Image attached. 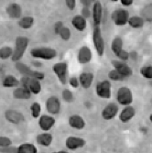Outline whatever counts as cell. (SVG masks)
<instances>
[{"label":"cell","mask_w":152,"mask_h":153,"mask_svg":"<svg viewBox=\"0 0 152 153\" xmlns=\"http://www.w3.org/2000/svg\"><path fill=\"white\" fill-rule=\"evenodd\" d=\"M27 45H29V39L25 36H18L15 41V50L13 51L12 61L15 62H19L21 58L24 56V53L27 51Z\"/></svg>","instance_id":"1"},{"label":"cell","mask_w":152,"mask_h":153,"mask_svg":"<svg viewBox=\"0 0 152 153\" xmlns=\"http://www.w3.org/2000/svg\"><path fill=\"white\" fill-rule=\"evenodd\" d=\"M30 55L36 59L50 61L57 56V51L51 48H34L30 51Z\"/></svg>","instance_id":"2"},{"label":"cell","mask_w":152,"mask_h":153,"mask_svg":"<svg viewBox=\"0 0 152 153\" xmlns=\"http://www.w3.org/2000/svg\"><path fill=\"white\" fill-rule=\"evenodd\" d=\"M93 46L94 49L97 52L98 56L102 57L104 53H105V40L101 32V29L100 27H94L93 31Z\"/></svg>","instance_id":"3"},{"label":"cell","mask_w":152,"mask_h":153,"mask_svg":"<svg viewBox=\"0 0 152 153\" xmlns=\"http://www.w3.org/2000/svg\"><path fill=\"white\" fill-rule=\"evenodd\" d=\"M16 69L24 76V77H30L35 78L37 80H43L45 78V74L39 71L32 70L30 67H29L27 64H24L22 62H16Z\"/></svg>","instance_id":"4"},{"label":"cell","mask_w":152,"mask_h":153,"mask_svg":"<svg viewBox=\"0 0 152 153\" xmlns=\"http://www.w3.org/2000/svg\"><path fill=\"white\" fill-rule=\"evenodd\" d=\"M20 83L22 87L30 90V92L33 94H39L41 91V83L39 80L30 77H22L20 79Z\"/></svg>","instance_id":"5"},{"label":"cell","mask_w":152,"mask_h":153,"mask_svg":"<svg viewBox=\"0 0 152 153\" xmlns=\"http://www.w3.org/2000/svg\"><path fill=\"white\" fill-rule=\"evenodd\" d=\"M116 98H117V102L121 105L128 106L130 105L133 102V94L128 87L122 86L117 90Z\"/></svg>","instance_id":"6"},{"label":"cell","mask_w":152,"mask_h":153,"mask_svg":"<svg viewBox=\"0 0 152 153\" xmlns=\"http://www.w3.org/2000/svg\"><path fill=\"white\" fill-rule=\"evenodd\" d=\"M111 88H112L111 82L107 80H105L97 83L95 92H96V94H97L100 98L109 99V98H111V94H112Z\"/></svg>","instance_id":"7"},{"label":"cell","mask_w":152,"mask_h":153,"mask_svg":"<svg viewBox=\"0 0 152 153\" xmlns=\"http://www.w3.org/2000/svg\"><path fill=\"white\" fill-rule=\"evenodd\" d=\"M52 72L56 74L58 80L62 85H66L67 74H68V64L66 62H57L52 66Z\"/></svg>","instance_id":"8"},{"label":"cell","mask_w":152,"mask_h":153,"mask_svg":"<svg viewBox=\"0 0 152 153\" xmlns=\"http://www.w3.org/2000/svg\"><path fill=\"white\" fill-rule=\"evenodd\" d=\"M129 13L127 9H116L112 13V20L116 26H125L129 19Z\"/></svg>","instance_id":"9"},{"label":"cell","mask_w":152,"mask_h":153,"mask_svg":"<svg viewBox=\"0 0 152 153\" xmlns=\"http://www.w3.org/2000/svg\"><path fill=\"white\" fill-rule=\"evenodd\" d=\"M5 118L11 124L19 125L25 120L24 115L15 109H8L5 112Z\"/></svg>","instance_id":"10"},{"label":"cell","mask_w":152,"mask_h":153,"mask_svg":"<svg viewBox=\"0 0 152 153\" xmlns=\"http://www.w3.org/2000/svg\"><path fill=\"white\" fill-rule=\"evenodd\" d=\"M112 65L115 70L122 76V77H130L133 74L132 69L124 62L121 61H112Z\"/></svg>","instance_id":"11"},{"label":"cell","mask_w":152,"mask_h":153,"mask_svg":"<svg viewBox=\"0 0 152 153\" xmlns=\"http://www.w3.org/2000/svg\"><path fill=\"white\" fill-rule=\"evenodd\" d=\"M46 109L50 115H57L61 111V102L57 96H50L46 100Z\"/></svg>","instance_id":"12"},{"label":"cell","mask_w":152,"mask_h":153,"mask_svg":"<svg viewBox=\"0 0 152 153\" xmlns=\"http://www.w3.org/2000/svg\"><path fill=\"white\" fill-rule=\"evenodd\" d=\"M86 141L85 140L79 137H69L65 140V146L70 150H76L85 147Z\"/></svg>","instance_id":"13"},{"label":"cell","mask_w":152,"mask_h":153,"mask_svg":"<svg viewBox=\"0 0 152 153\" xmlns=\"http://www.w3.org/2000/svg\"><path fill=\"white\" fill-rule=\"evenodd\" d=\"M93 59V52L88 46H82L80 48L77 55V60L81 64H87Z\"/></svg>","instance_id":"14"},{"label":"cell","mask_w":152,"mask_h":153,"mask_svg":"<svg viewBox=\"0 0 152 153\" xmlns=\"http://www.w3.org/2000/svg\"><path fill=\"white\" fill-rule=\"evenodd\" d=\"M118 105L115 103L108 104L103 110H102V117L105 120H111L116 117L118 113Z\"/></svg>","instance_id":"15"},{"label":"cell","mask_w":152,"mask_h":153,"mask_svg":"<svg viewBox=\"0 0 152 153\" xmlns=\"http://www.w3.org/2000/svg\"><path fill=\"white\" fill-rule=\"evenodd\" d=\"M54 124H55V119H54V117H52L50 116L42 115L39 117V126L41 130L48 132L50 129H51V128L54 126Z\"/></svg>","instance_id":"16"},{"label":"cell","mask_w":152,"mask_h":153,"mask_svg":"<svg viewBox=\"0 0 152 153\" xmlns=\"http://www.w3.org/2000/svg\"><path fill=\"white\" fill-rule=\"evenodd\" d=\"M103 17V7L100 2H94L93 5V20L94 27H98L101 24Z\"/></svg>","instance_id":"17"},{"label":"cell","mask_w":152,"mask_h":153,"mask_svg":"<svg viewBox=\"0 0 152 153\" xmlns=\"http://www.w3.org/2000/svg\"><path fill=\"white\" fill-rule=\"evenodd\" d=\"M6 12L7 14V16L10 19H20L21 15H22V8L21 7L17 4V3H11L9 4L7 8H6Z\"/></svg>","instance_id":"18"},{"label":"cell","mask_w":152,"mask_h":153,"mask_svg":"<svg viewBox=\"0 0 152 153\" xmlns=\"http://www.w3.org/2000/svg\"><path fill=\"white\" fill-rule=\"evenodd\" d=\"M69 125L74 129L81 130L85 128V121L84 117H82L79 115H73L69 117Z\"/></svg>","instance_id":"19"},{"label":"cell","mask_w":152,"mask_h":153,"mask_svg":"<svg viewBox=\"0 0 152 153\" xmlns=\"http://www.w3.org/2000/svg\"><path fill=\"white\" fill-rule=\"evenodd\" d=\"M135 115H136V109L132 105H128L121 111L119 120L122 123H128L135 117Z\"/></svg>","instance_id":"20"},{"label":"cell","mask_w":152,"mask_h":153,"mask_svg":"<svg viewBox=\"0 0 152 153\" xmlns=\"http://www.w3.org/2000/svg\"><path fill=\"white\" fill-rule=\"evenodd\" d=\"M79 82H80V85L85 88V89H88L91 87L92 83L93 82V74L92 73H82L79 76Z\"/></svg>","instance_id":"21"},{"label":"cell","mask_w":152,"mask_h":153,"mask_svg":"<svg viewBox=\"0 0 152 153\" xmlns=\"http://www.w3.org/2000/svg\"><path fill=\"white\" fill-rule=\"evenodd\" d=\"M72 24L78 31H84L87 27L86 19H85L82 15H75L72 19Z\"/></svg>","instance_id":"22"},{"label":"cell","mask_w":152,"mask_h":153,"mask_svg":"<svg viewBox=\"0 0 152 153\" xmlns=\"http://www.w3.org/2000/svg\"><path fill=\"white\" fill-rule=\"evenodd\" d=\"M31 93L25 87H18L13 91V97L15 99L27 100L31 97Z\"/></svg>","instance_id":"23"},{"label":"cell","mask_w":152,"mask_h":153,"mask_svg":"<svg viewBox=\"0 0 152 153\" xmlns=\"http://www.w3.org/2000/svg\"><path fill=\"white\" fill-rule=\"evenodd\" d=\"M36 140L37 143L43 146V147H49L50 146V144L52 143L53 140V137L50 133L48 132H44V133H41L39 134L36 137Z\"/></svg>","instance_id":"24"},{"label":"cell","mask_w":152,"mask_h":153,"mask_svg":"<svg viewBox=\"0 0 152 153\" xmlns=\"http://www.w3.org/2000/svg\"><path fill=\"white\" fill-rule=\"evenodd\" d=\"M16 153H38V149L32 143H23L16 149Z\"/></svg>","instance_id":"25"},{"label":"cell","mask_w":152,"mask_h":153,"mask_svg":"<svg viewBox=\"0 0 152 153\" xmlns=\"http://www.w3.org/2000/svg\"><path fill=\"white\" fill-rule=\"evenodd\" d=\"M19 83H20V81L18 80V78H16L15 76L7 75L5 79L3 80L2 85L6 88H13V87H18Z\"/></svg>","instance_id":"26"},{"label":"cell","mask_w":152,"mask_h":153,"mask_svg":"<svg viewBox=\"0 0 152 153\" xmlns=\"http://www.w3.org/2000/svg\"><path fill=\"white\" fill-rule=\"evenodd\" d=\"M111 49H112L113 52L115 53V55L117 57L118 54L123 50V40L120 37H116L113 39L112 44H111Z\"/></svg>","instance_id":"27"},{"label":"cell","mask_w":152,"mask_h":153,"mask_svg":"<svg viewBox=\"0 0 152 153\" xmlns=\"http://www.w3.org/2000/svg\"><path fill=\"white\" fill-rule=\"evenodd\" d=\"M128 24L133 29H140L144 26V20L139 16H133L129 18Z\"/></svg>","instance_id":"28"},{"label":"cell","mask_w":152,"mask_h":153,"mask_svg":"<svg viewBox=\"0 0 152 153\" xmlns=\"http://www.w3.org/2000/svg\"><path fill=\"white\" fill-rule=\"evenodd\" d=\"M34 24V19L30 16L23 17L19 21V26L23 30H29Z\"/></svg>","instance_id":"29"},{"label":"cell","mask_w":152,"mask_h":153,"mask_svg":"<svg viewBox=\"0 0 152 153\" xmlns=\"http://www.w3.org/2000/svg\"><path fill=\"white\" fill-rule=\"evenodd\" d=\"M141 18L143 20L151 22L152 21V3L145 6L141 10Z\"/></svg>","instance_id":"30"},{"label":"cell","mask_w":152,"mask_h":153,"mask_svg":"<svg viewBox=\"0 0 152 153\" xmlns=\"http://www.w3.org/2000/svg\"><path fill=\"white\" fill-rule=\"evenodd\" d=\"M13 55V50L9 46H4L0 48V59L1 60H7Z\"/></svg>","instance_id":"31"},{"label":"cell","mask_w":152,"mask_h":153,"mask_svg":"<svg viewBox=\"0 0 152 153\" xmlns=\"http://www.w3.org/2000/svg\"><path fill=\"white\" fill-rule=\"evenodd\" d=\"M139 73L144 78L152 79V66L151 65H147V66L141 67L140 70H139Z\"/></svg>","instance_id":"32"},{"label":"cell","mask_w":152,"mask_h":153,"mask_svg":"<svg viewBox=\"0 0 152 153\" xmlns=\"http://www.w3.org/2000/svg\"><path fill=\"white\" fill-rule=\"evenodd\" d=\"M30 111H31V116L34 118H38L40 116V112H41V106L38 102H34L31 106H30Z\"/></svg>","instance_id":"33"},{"label":"cell","mask_w":152,"mask_h":153,"mask_svg":"<svg viewBox=\"0 0 152 153\" xmlns=\"http://www.w3.org/2000/svg\"><path fill=\"white\" fill-rule=\"evenodd\" d=\"M61 38H62V39H63V40H69L71 39V36H72V32H71V30H70V29L69 27H63L62 29L60 30V32H59V34H58Z\"/></svg>","instance_id":"34"},{"label":"cell","mask_w":152,"mask_h":153,"mask_svg":"<svg viewBox=\"0 0 152 153\" xmlns=\"http://www.w3.org/2000/svg\"><path fill=\"white\" fill-rule=\"evenodd\" d=\"M62 99L67 102V103H71L73 101L74 97H73V94L72 93V91H70L69 89H64L62 92Z\"/></svg>","instance_id":"35"},{"label":"cell","mask_w":152,"mask_h":153,"mask_svg":"<svg viewBox=\"0 0 152 153\" xmlns=\"http://www.w3.org/2000/svg\"><path fill=\"white\" fill-rule=\"evenodd\" d=\"M12 145V140L7 137H0V147L7 148Z\"/></svg>","instance_id":"36"},{"label":"cell","mask_w":152,"mask_h":153,"mask_svg":"<svg viewBox=\"0 0 152 153\" xmlns=\"http://www.w3.org/2000/svg\"><path fill=\"white\" fill-rule=\"evenodd\" d=\"M108 77H109V79L110 80H112V81H119V80H121L123 77L115 70H112V71H110L109 73H108Z\"/></svg>","instance_id":"37"},{"label":"cell","mask_w":152,"mask_h":153,"mask_svg":"<svg viewBox=\"0 0 152 153\" xmlns=\"http://www.w3.org/2000/svg\"><path fill=\"white\" fill-rule=\"evenodd\" d=\"M69 83H70V85H71L73 88H78L79 85H80L79 79H78L77 77H75V76L70 78V80H69Z\"/></svg>","instance_id":"38"},{"label":"cell","mask_w":152,"mask_h":153,"mask_svg":"<svg viewBox=\"0 0 152 153\" xmlns=\"http://www.w3.org/2000/svg\"><path fill=\"white\" fill-rule=\"evenodd\" d=\"M121 61H128V58H129V53L127 51H125V50H122L121 51V52L118 54V56H117Z\"/></svg>","instance_id":"39"},{"label":"cell","mask_w":152,"mask_h":153,"mask_svg":"<svg viewBox=\"0 0 152 153\" xmlns=\"http://www.w3.org/2000/svg\"><path fill=\"white\" fill-rule=\"evenodd\" d=\"M66 7L70 9V10H73L76 7V1L75 0H66L65 1Z\"/></svg>","instance_id":"40"},{"label":"cell","mask_w":152,"mask_h":153,"mask_svg":"<svg viewBox=\"0 0 152 153\" xmlns=\"http://www.w3.org/2000/svg\"><path fill=\"white\" fill-rule=\"evenodd\" d=\"M63 27V23L62 21H57L54 24V31L56 34H59L60 30Z\"/></svg>","instance_id":"41"},{"label":"cell","mask_w":152,"mask_h":153,"mask_svg":"<svg viewBox=\"0 0 152 153\" xmlns=\"http://www.w3.org/2000/svg\"><path fill=\"white\" fill-rule=\"evenodd\" d=\"M90 15H91V12H90L89 8L84 7V8H82V16L84 17L85 19H86V18L90 17Z\"/></svg>","instance_id":"42"},{"label":"cell","mask_w":152,"mask_h":153,"mask_svg":"<svg viewBox=\"0 0 152 153\" xmlns=\"http://www.w3.org/2000/svg\"><path fill=\"white\" fill-rule=\"evenodd\" d=\"M133 0H120V3L124 6V7H129L133 4Z\"/></svg>","instance_id":"43"},{"label":"cell","mask_w":152,"mask_h":153,"mask_svg":"<svg viewBox=\"0 0 152 153\" xmlns=\"http://www.w3.org/2000/svg\"><path fill=\"white\" fill-rule=\"evenodd\" d=\"M52 153H68L67 151L64 150H60V151H56V152H52Z\"/></svg>","instance_id":"44"},{"label":"cell","mask_w":152,"mask_h":153,"mask_svg":"<svg viewBox=\"0 0 152 153\" xmlns=\"http://www.w3.org/2000/svg\"><path fill=\"white\" fill-rule=\"evenodd\" d=\"M149 120H150V121H151V123H152V114L149 116Z\"/></svg>","instance_id":"45"}]
</instances>
